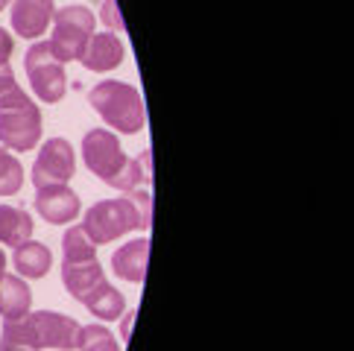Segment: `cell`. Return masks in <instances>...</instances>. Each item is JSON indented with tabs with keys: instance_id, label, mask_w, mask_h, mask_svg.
<instances>
[{
	"instance_id": "1",
	"label": "cell",
	"mask_w": 354,
	"mask_h": 351,
	"mask_svg": "<svg viewBox=\"0 0 354 351\" xmlns=\"http://www.w3.org/2000/svg\"><path fill=\"white\" fill-rule=\"evenodd\" d=\"M82 158L88 170L103 184L115 187V191H138V184L149 182V155L144 158H129L123 153L118 135L111 129H91L82 137Z\"/></svg>"
},
{
	"instance_id": "7",
	"label": "cell",
	"mask_w": 354,
	"mask_h": 351,
	"mask_svg": "<svg viewBox=\"0 0 354 351\" xmlns=\"http://www.w3.org/2000/svg\"><path fill=\"white\" fill-rule=\"evenodd\" d=\"M27 328L32 334V340L39 348H56V351H73L80 343V328L82 325L77 319L65 316V313L56 310H30L27 316Z\"/></svg>"
},
{
	"instance_id": "8",
	"label": "cell",
	"mask_w": 354,
	"mask_h": 351,
	"mask_svg": "<svg viewBox=\"0 0 354 351\" xmlns=\"http://www.w3.org/2000/svg\"><path fill=\"white\" fill-rule=\"evenodd\" d=\"M77 173V155H73V146L65 137H50L44 141L39 158L32 164V184L35 191L39 187H50V184H68Z\"/></svg>"
},
{
	"instance_id": "21",
	"label": "cell",
	"mask_w": 354,
	"mask_h": 351,
	"mask_svg": "<svg viewBox=\"0 0 354 351\" xmlns=\"http://www.w3.org/2000/svg\"><path fill=\"white\" fill-rule=\"evenodd\" d=\"M80 351H120L115 334H111L106 325H85L80 328Z\"/></svg>"
},
{
	"instance_id": "4",
	"label": "cell",
	"mask_w": 354,
	"mask_h": 351,
	"mask_svg": "<svg viewBox=\"0 0 354 351\" xmlns=\"http://www.w3.org/2000/svg\"><path fill=\"white\" fill-rule=\"evenodd\" d=\"M41 141V108L15 85L0 97V146L9 153H30Z\"/></svg>"
},
{
	"instance_id": "23",
	"label": "cell",
	"mask_w": 354,
	"mask_h": 351,
	"mask_svg": "<svg viewBox=\"0 0 354 351\" xmlns=\"http://www.w3.org/2000/svg\"><path fill=\"white\" fill-rule=\"evenodd\" d=\"M12 50H15V41H12V35L0 27V68L9 65V56H12Z\"/></svg>"
},
{
	"instance_id": "14",
	"label": "cell",
	"mask_w": 354,
	"mask_h": 351,
	"mask_svg": "<svg viewBox=\"0 0 354 351\" xmlns=\"http://www.w3.org/2000/svg\"><path fill=\"white\" fill-rule=\"evenodd\" d=\"M32 307V290L21 275H0V316L3 319H21Z\"/></svg>"
},
{
	"instance_id": "16",
	"label": "cell",
	"mask_w": 354,
	"mask_h": 351,
	"mask_svg": "<svg viewBox=\"0 0 354 351\" xmlns=\"http://www.w3.org/2000/svg\"><path fill=\"white\" fill-rule=\"evenodd\" d=\"M82 305L94 313V316H100V319H106V322H111V319H120L123 316V310H126V298H123V293L118 290L115 284H109V278H103L91 293H88L85 298H82Z\"/></svg>"
},
{
	"instance_id": "25",
	"label": "cell",
	"mask_w": 354,
	"mask_h": 351,
	"mask_svg": "<svg viewBox=\"0 0 354 351\" xmlns=\"http://www.w3.org/2000/svg\"><path fill=\"white\" fill-rule=\"evenodd\" d=\"M9 3H12V0H0V12H3V9L9 6Z\"/></svg>"
},
{
	"instance_id": "22",
	"label": "cell",
	"mask_w": 354,
	"mask_h": 351,
	"mask_svg": "<svg viewBox=\"0 0 354 351\" xmlns=\"http://www.w3.org/2000/svg\"><path fill=\"white\" fill-rule=\"evenodd\" d=\"M103 21L109 23V27L123 30V21H120V12H118V3H115V0H106V3H103Z\"/></svg>"
},
{
	"instance_id": "24",
	"label": "cell",
	"mask_w": 354,
	"mask_h": 351,
	"mask_svg": "<svg viewBox=\"0 0 354 351\" xmlns=\"http://www.w3.org/2000/svg\"><path fill=\"white\" fill-rule=\"evenodd\" d=\"M3 272H6V252L0 249V275H3Z\"/></svg>"
},
{
	"instance_id": "10",
	"label": "cell",
	"mask_w": 354,
	"mask_h": 351,
	"mask_svg": "<svg viewBox=\"0 0 354 351\" xmlns=\"http://www.w3.org/2000/svg\"><path fill=\"white\" fill-rule=\"evenodd\" d=\"M53 0H15L12 3V30L21 39H39L53 23Z\"/></svg>"
},
{
	"instance_id": "11",
	"label": "cell",
	"mask_w": 354,
	"mask_h": 351,
	"mask_svg": "<svg viewBox=\"0 0 354 351\" xmlns=\"http://www.w3.org/2000/svg\"><path fill=\"white\" fill-rule=\"evenodd\" d=\"M123 56H126V47L120 41V35H115L109 30V32L91 35V41H88L80 61L94 73H109V70H115L120 65Z\"/></svg>"
},
{
	"instance_id": "2",
	"label": "cell",
	"mask_w": 354,
	"mask_h": 351,
	"mask_svg": "<svg viewBox=\"0 0 354 351\" xmlns=\"http://www.w3.org/2000/svg\"><path fill=\"white\" fill-rule=\"evenodd\" d=\"M153 220V196L149 191H129L120 199H103L85 211L82 231L94 246H106L129 231H147Z\"/></svg>"
},
{
	"instance_id": "17",
	"label": "cell",
	"mask_w": 354,
	"mask_h": 351,
	"mask_svg": "<svg viewBox=\"0 0 354 351\" xmlns=\"http://www.w3.org/2000/svg\"><path fill=\"white\" fill-rule=\"evenodd\" d=\"M35 222L24 208L15 205H0V243L3 246H21L32 237Z\"/></svg>"
},
{
	"instance_id": "6",
	"label": "cell",
	"mask_w": 354,
	"mask_h": 351,
	"mask_svg": "<svg viewBox=\"0 0 354 351\" xmlns=\"http://www.w3.org/2000/svg\"><path fill=\"white\" fill-rule=\"evenodd\" d=\"M24 68H27L30 85H32V91L39 99H44V103H59V99L65 97V88H68L65 65L50 53L47 41H39L27 50Z\"/></svg>"
},
{
	"instance_id": "9",
	"label": "cell",
	"mask_w": 354,
	"mask_h": 351,
	"mask_svg": "<svg viewBox=\"0 0 354 351\" xmlns=\"http://www.w3.org/2000/svg\"><path fill=\"white\" fill-rule=\"evenodd\" d=\"M35 211L53 225H68L80 217V196L68 184H50L35 191Z\"/></svg>"
},
{
	"instance_id": "20",
	"label": "cell",
	"mask_w": 354,
	"mask_h": 351,
	"mask_svg": "<svg viewBox=\"0 0 354 351\" xmlns=\"http://www.w3.org/2000/svg\"><path fill=\"white\" fill-rule=\"evenodd\" d=\"M62 252H65V260H91L97 258V246L88 240L82 225H71L62 237Z\"/></svg>"
},
{
	"instance_id": "13",
	"label": "cell",
	"mask_w": 354,
	"mask_h": 351,
	"mask_svg": "<svg viewBox=\"0 0 354 351\" xmlns=\"http://www.w3.org/2000/svg\"><path fill=\"white\" fill-rule=\"evenodd\" d=\"M106 278L103 267H100V260L91 258V260H62V284H65V290L82 302V298L94 290V287Z\"/></svg>"
},
{
	"instance_id": "5",
	"label": "cell",
	"mask_w": 354,
	"mask_h": 351,
	"mask_svg": "<svg viewBox=\"0 0 354 351\" xmlns=\"http://www.w3.org/2000/svg\"><path fill=\"white\" fill-rule=\"evenodd\" d=\"M94 12L88 6L80 3H71V6H62L53 12V35L47 39V47L62 65L65 61H77L82 59L88 41L94 35Z\"/></svg>"
},
{
	"instance_id": "3",
	"label": "cell",
	"mask_w": 354,
	"mask_h": 351,
	"mask_svg": "<svg viewBox=\"0 0 354 351\" xmlns=\"http://www.w3.org/2000/svg\"><path fill=\"white\" fill-rule=\"evenodd\" d=\"M91 106L100 117L115 132L123 135H138L147 126V108H144V97L135 85L129 82H115V79H103L91 88Z\"/></svg>"
},
{
	"instance_id": "15",
	"label": "cell",
	"mask_w": 354,
	"mask_h": 351,
	"mask_svg": "<svg viewBox=\"0 0 354 351\" xmlns=\"http://www.w3.org/2000/svg\"><path fill=\"white\" fill-rule=\"evenodd\" d=\"M15 269L21 272V278H44L53 267V252L50 246L39 243V240H24L21 246H15Z\"/></svg>"
},
{
	"instance_id": "18",
	"label": "cell",
	"mask_w": 354,
	"mask_h": 351,
	"mask_svg": "<svg viewBox=\"0 0 354 351\" xmlns=\"http://www.w3.org/2000/svg\"><path fill=\"white\" fill-rule=\"evenodd\" d=\"M0 351H41L39 345H35L24 316L3 322V331H0Z\"/></svg>"
},
{
	"instance_id": "19",
	"label": "cell",
	"mask_w": 354,
	"mask_h": 351,
	"mask_svg": "<svg viewBox=\"0 0 354 351\" xmlns=\"http://www.w3.org/2000/svg\"><path fill=\"white\" fill-rule=\"evenodd\" d=\"M24 187V164L6 146H0V196H15Z\"/></svg>"
},
{
	"instance_id": "12",
	"label": "cell",
	"mask_w": 354,
	"mask_h": 351,
	"mask_svg": "<svg viewBox=\"0 0 354 351\" xmlns=\"http://www.w3.org/2000/svg\"><path fill=\"white\" fill-rule=\"evenodd\" d=\"M147 260H149V237H135V240L115 249L111 267H115L118 278L129 284H141L147 278Z\"/></svg>"
}]
</instances>
